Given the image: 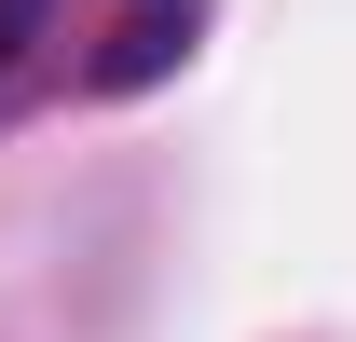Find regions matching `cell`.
<instances>
[{
    "label": "cell",
    "mask_w": 356,
    "mask_h": 342,
    "mask_svg": "<svg viewBox=\"0 0 356 342\" xmlns=\"http://www.w3.org/2000/svg\"><path fill=\"white\" fill-rule=\"evenodd\" d=\"M192 42H206V0H124V28L96 42V69H83V83H96V96H137V83H165Z\"/></svg>",
    "instance_id": "1"
},
{
    "label": "cell",
    "mask_w": 356,
    "mask_h": 342,
    "mask_svg": "<svg viewBox=\"0 0 356 342\" xmlns=\"http://www.w3.org/2000/svg\"><path fill=\"white\" fill-rule=\"evenodd\" d=\"M28 28H42V0H0V55H14V42H28Z\"/></svg>",
    "instance_id": "2"
}]
</instances>
